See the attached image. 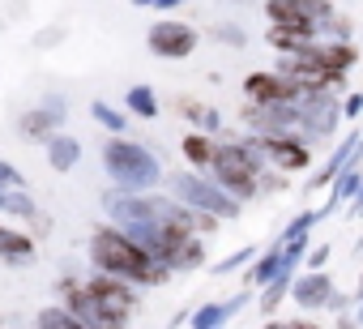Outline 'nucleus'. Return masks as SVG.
<instances>
[{
	"label": "nucleus",
	"mask_w": 363,
	"mask_h": 329,
	"mask_svg": "<svg viewBox=\"0 0 363 329\" xmlns=\"http://www.w3.org/2000/svg\"><path fill=\"white\" fill-rule=\"evenodd\" d=\"M90 252H94V265L99 269L120 274L128 282H158L162 278V265L150 257V248H141L137 240H128L120 231H99L94 244H90Z\"/></svg>",
	"instance_id": "nucleus-1"
},
{
	"label": "nucleus",
	"mask_w": 363,
	"mask_h": 329,
	"mask_svg": "<svg viewBox=\"0 0 363 329\" xmlns=\"http://www.w3.org/2000/svg\"><path fill=\"white\" fill-rule=\"evenodd\" d=\"M128 278H120V274H94L90 282H86V291H90V299H94V312H99V325H124L128 320V312L137 308V295L124 286Z\"/></svg>",
	"instance_id": "nucleus-2"
},
{
	"label": "nucleus",
	"mask_w": 363,
	"mask_h": 329,
	"mask_svg": "<svg viewBox=\"0 0 363 329\" xmlns=\"http://www.w3.org/2000/svg\"><path fill=\"white\" fill-rule=\"evenodd\" d=\"M107 167H111V176L124 180V184H145V180L158 176L154 162H150L137 145H124V141H111V145H107Z\"/></svg>",
	"instance_id": "nucleus-3"
},
{
	"label": "nucleus",
	"mask_w": 363,
	"mask_h": 329,
	"mask_svg": "<svg viewBox=\"0 0 363 329\" xmlns=\"http://www.w3.org/2000/svg\"><path fill=\"white\" fill-rule=\"evenodd\" d=\"M150 48H154L158 56H189V52L197 48V35H193V26H184V22H158V26L150 30Z\"/></svg>",
	"instance_id": "nucleus-4"
},
{
	"label": "nucleus",
	"mask_w": 363,
	"mask_h": 329,
	"mask_svg": "<svg viewBox=\"0 0 363 329\" xmlns=\"http://www.w3.org/2000/svg\"><path fill=\"white\" fill-rule=\"evenodd\" d=\"M184 158L197 162V167H206V162H214V141L201 137V133H189L184 137Z\"/></svg>",
	"instance_id": "nucleus-5"
},
{
	"label": "nucleus",
	"mask_w": 363,
	"mask_h": 329,
	"mask_svg": "<svg viewBox=\"0 0 363 329\" xmlns=\"http://www.w3.org/2000/svg\"><path fill=\"white\" fill-rule=\"evenodd\" d=\"M30 252H35V240H26V235H18V231H5V227H0V257L22 261V257H30Z\"/></svg>",
	"instance_id": "nucleus-6"
},
{
	"label": "nucleus",
	"mask_w": 363,
	"mask_h": 329,
	"mask_svg": "<svg viewBox=\"0 0 363 329\" xmlns=\"http://www.w3.org/2000/svg\"><path fill=\"white\" fill-rule=\"evenodd\" d=\"M128 107L133 111H141V116H158V107H154V94L141 86V90H128Z\"/></svg>",
	"instance_id": "nucleus-7"
},
{
	"label": "nucleus",
	"mask_w": 363,
	"mask_h": 329,
	"mask_svg": "<svg viewBox=\"0 0 363 329\" xmlns=\"http://www.w3.org/2000/svg\"><path fill=\"white\" fill-rule=\"evenodd\" d=\"M73 158H77V145L60 137V141L52 145V162H56V167H69V162H73Z\"/></svg>",
	"instance_id": "nucleus-8"
}]
</instances>
